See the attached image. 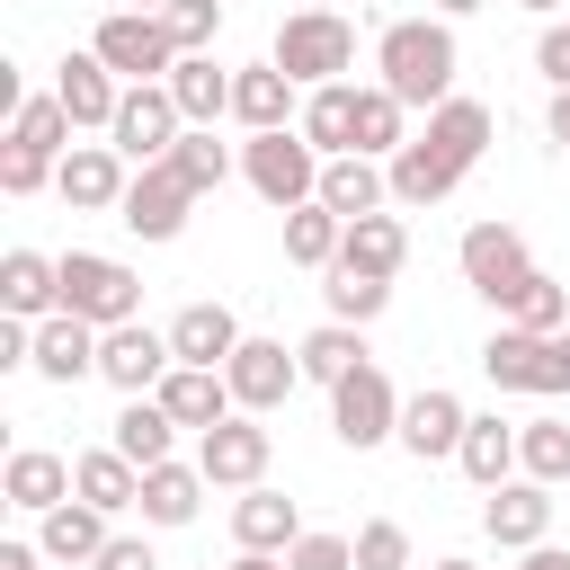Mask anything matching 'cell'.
<instances>
[{
    "mask_svg": "<svg viewBox=\"0 0 570 570\" xmlns=\"http://www.w3.org/2000/svg\"><path fill=\"white\" fill-rule=\"evenodd\" d=\"M454 18H392L383 36H374V80L401 98V107H445L454 98Z\"/></svg>",
    "mask_w": 570,
    "mask_h": 570,
    "instance_id": "6da1fadb",
    "label": "cell"
},
{
    "mask_svg": "<svg viewBox=\"0 0 570 570\" xmlns=\"http://www.w3.org/2000/svg\"><path fill=\"white\" fill-rule=\"evenodd\" d=\"M267 62H276L294 89H330V80H347V71H356V27H347L338 9H294V18L276 27Z\"/></svg>",
    "mask_w": 570,
    "mask_h": 570,
    "instance_id": "7a4b0ae2",
    "label": "cell"
},
{
    "mask_svg": "<svg viewBox=\"0 0 570 570\" xmlns=\"http://www.w3.org/2000/svg\"><path fill=\"white\" fill-rule=\"evenodd\" d=\"M321 151L303 142V125H285V134H249L240 142V178L258 187V205H276V214H294V205H321Z\"/></svg>",
    "mask_w": 570,
    "mask_h": 570,
    "instance_id": "3957f363",
    "label": "cell"
},
{
    "mask_svg": "<svg viewBox=\"0 0 570 570\" xmlns=\"http://www.w3.org/2000/svg\"><path fill=\"white\" fill-rule=\"evenodd\" d=\"M62 312L89 330H125V321H142V276L107 249H62Z\"/></svg>",
    "mask_w": 570,
    "mask_h": 570,
    "instance_id": "277c9868",
    "label": "cell"
},
{
    "mask_svg": "<svg viewBox=\"0 0 570 570\" xmlns=\"http://www.w3.org/2000/svg\"><path fill=\"white\" fill-rule=\"evenodd\" d=\"M454 267H463V285L508 321V303L525 294V276H534V258H525V232L517 223H472L463 232V249H454Z\"/></svg>",
    "mask_w": 570,
    "mask_h": 570,
    "instance_id": "5b68a950",
    "label": "cell"
},
{
    "mask_svg": "<svg viewBox=\"0 0 570 570\" xmlns=\"http://www.w3.org/2000/svg\"><path fill=\"white\" fill-rule=\"evenodd\" d=\"M89 53H98V62H107L125 89H142V80H169V71H178V45H169V27H160V18H142V9H116V18H98Z\"/></svg>",
    "mask_w": 570,
    "mask_h": 570,
    "instance_id": "8992f818",
    "label": "cell"
},
{
    "mask_svg": "<svg viewBox=\"0 0 570 570\" xmlns=\"http://www.w3.org/2000/svg\"><path fill=\"white\" fill-rule=\"evenodd\" d=\"M330 436L338 445H401V392H392V374L383 365H356L338 392H330Z\"/></svg>",
    "mask_w": 570,
    "mask_h": 570,
    "instance_id": "52a82bcc",
    "label": "cell"
},
{
    "mask_svg": "<svg viewBox=\"0 0 570 570\" xmlns=\"http://www.w3.org/2000/svg\"><path fill=\"white\" fill-rule=\"evenodd\" d=\"M481 374L499 383V392H570V365H561V338H534V330H490L481 338Z\"/></svg>",
    "mask_w": 570,
    "mask_h": 570,
    "instance_id": "ba28073f",
    "label": "cell"
},
{
    "mask_svg": "<svg viewBox=\"0 0 570 570\" xmlns=\"http://www.w3.org/2000/svg\"><path fill=\"white\" fill-rule=\"evenodd\" d=\"M169 365H178V347H169V330H151V321H125V330L98 338V383H116L125 401H151V392L169 383Z\"/></svg>",
    "mask_w": 570,
    "mask_h": 570,
    "instance_id": "9c48e42d",
    "label": "cell"
},
{
    "mask_svg": "<svg viewBox=\"0 0 570 570\" xmlns=\"http://www.w3.org/2000/svg\"><path fill=\"white\" fill-rule=\"evenodd\" d=\"M178 134H187V116H178V98H169L160 80L125 89V107H116V125H107V142H116V151H125L134 169L169 160V151H178Z\"/></svg>",
    "mask_w": 570,
    "mask_h": 570,
    "instance_id": "30bf717a",
    "label": "cell"
},
{
    "mask_svg": "<svg viewBox=\"0 0 570 570\" xmlns=\"http://www.w3.org/2000/svg\"><path fill=\"white\" fill-rule=\"evenodd\" d=\"M267 454H276V436H267L249 410H232L223 428L196 436V472H205L214 490H258V481H267Z\"/></svg>",
    "mask_w": 570,
    "mask_h": 570,
    "instance_id": "8fae6325",
    "label": "cell"
},
{
    "mask_svg": "<svg viewBox=\"0 0 570 570\" xmlns=\"http://www.w3.org/2000/svg\"><path fill=\"white\" fill-rule=\"evenodd\" d=\"M187 214H196V187H187L169 160L134 169V187H125V205H116V223H125L134 240H178V232H187Z\"/></svg>",
    "mask_w": 570,
    "mask_h": 570,
    "instance_id": "7c38bea8",
    "label": "cell"
},
{
    "mask_svg": "<svg viewBox=\"0 0 570 570\" xmlns=\"http://www.w3.org/2000/svg\"><path fill=\"white\" fill-rule=\"evenodd\" d=\"M223 383H232V401H240L249 419H267L276 401H294L303 356H294L285 338H240V347H232V365H223Z\"/></svg>",
    "mask_w": 570,
    "mask_h": 570,
    "instance_id": "4fadbf2b",
    "label": "cell"
},
{
    "mask_svg": "<svg viewBox=\"0 0 570 570\" xmlns=\"http://www.w3.org/2000/svg\"><path fill=\"white\" fill-rule=\"evenodd\" d=\"M53 187H62V205H71V214H116V205H125V187H134V160H125L116 142H71V151H62V169H53Z\"/></svg>",
    "mask_w": 570,
    "mask_h": 570,
    "instance_id": "5bb4252c",
    "label": "cell"
},
{
    "mask_svg": "<svg viewBox=\"0 0 570 570\" xmlns=\"http://www.w3.org/2000/svg\"><path fill=\"white\" fill-rule=\"evenodd\" d=\"M463 428H472V410H463L445 383H428V392L401 401V454H410V463H454V454H463Z\"/></svg>",
    "mask_w": 570,
    "mask_h": 570,
    "instance_id": "9a60e30c",
    "label": "cell"
},
{
    "mask_svg": "<svg viewBox=\"0 0 570 570\" xmlns=\"http://www.w3.org/2000/svg\"><path fill=\"white\" fill-rule=\"evenodd\" d=\"M481 534L499 543V552H534V543H552V490L543 481H499L490 499H481Z\"/></svg>",
    "mask_w": 570,
    "mask_h": 570,
    "instance_id": "2e32d148",
    "label": "cell"
},
{
    "mask_svg": "<svg viewBox=\"0 0 570 570\" xmlns=\"http://www.w3.org/2000/svg\"><path fill=\"white\" fill-rule=\"evenodd\" d=\"M53 98H62V116H71L80 134H107V125H116V107H125V80H116L98 53H62Z\"/></svg>",
    "mask_w": 570,
    "mask_h": 570,
    "instance_id": "e0dca14e",
    "label": "cell"
},
{
    "mask_svg": "<svg viewBox=\"0 0 570 570\" xmlns=\"http://www.w3.org/2000/svg\"><path fill=\"white\" fill-rule=\"evenodd\" d=\"M232 125H240V134H285V125H303L294 80H285L276 62H240V71H232Z\"/></svg>",
    "mask_w": 570,
    "mask_h": 570,
    "instance_id": "ac0fdd59",
    "label": "cell"
},
{
    "mask_svg": "<svg viewBox=\"0 0 570 570\" xmlns=\"http://www.w3.org/2000/svg\"><path fill=\"white\" fill-rule=\"evenodd\" d=\"M303 534H312V525H303V508H294L285 490L258 481V490L232 499V543H240V552H294Z\"/></svg>",
    "mask_w": 570,
    "mask_h": 570,
    "instance_id": "d6986e66",
    "label": "cell"
},
{
    "mask_svg": "<svg viewBox=\"0 0 570 570\" xmlns=\"http://www.w3.org/2000/svg\"><path fill=\"white\" fill-rule=\"evenodd\" d=\"M383 169H392V205H445V196L472 178V169H463V160H445L428 134H410V142H401Z\"/></svg>",
    "mask_w": 570,
    "mask_h": 570,
    "instance_id": "ffe728a7",
    "label": "cell"
},
{
    "mask_svg": "<svg viewBox=\"0 0 570 570\" xmlns=\"http://www.w3.org/2000/svg\"><path fill=\"white\" fill-rule=\"evenodd\" d=\"M0 312H9V321H53V312H62V258L9 249V258H0Z\"/></svg>",
    "mask_w": 570,
    "mask_h": 570,
    "instance_id": "44dd1931",
    "label": "cell"
},
{
    "mask_svg": "<svg viewBox=\"0 0 570 570\" xmlns=\"http://www.w3.org/2000/svg\"><path fill=\"white\" fill-rule=\"evenodd\" d=\"M0 490H9V508H27V517H53L62 499H80V481H71V463H62L53 445H18L9 472H0Z\"/></svg>",
    "mask_w": 570,
    "mask_h": 570,
    "instance_id": "7402d4cb",
    "label": "cell"
},
{
    "mask_svg": "<svg viewBox=\"0 0 570 570\" xmlns=\"http://www.w3.org/2000/svg\"><path fill=\"white\" fill-rule=\"evenodd\" d=\"M401 258H410V223L401 214H356L347 223V240H338V276H401Z\"/></svg>",
    "mask_w": 570,
    "mask_h": 570,
    "instance_id": "603a6c76",
    "label": "cell"
},
{
    "mask_svg": "<svg viewBox=\"0 0 570 570\" xmlns=\"http://www.w3.org/2000/svg\"><path fill=\"white\" fill-rule=\"evenodd\" d=\"M151 401H160L178 428H196V436H205V428H223V419L240 410V401H232V383H223L214 365H169V383H160Z\"/></svg>",
    "mask_w": 570,
    "mask_h": 570,
    "instance_id": "cb8c5ba5",
    "label": "cell"
},
{
    "mask_svg": "<svg viewBox=\"0 0 570 570\" xmlns=\"http://www.w3.org/2000/svg\"><path fill=\"white\" fill-rule=\"evenodd\" d=\"M321 205H330L338 223L383 214V205H392V169H383V160H365V151H338V160L321 169Z\"/></svg>",
    "mask_w": 570,
    "mask_h": 570,
    "instance_id": "d4e9b609",
    "label": "cell"
},
{
    "mask_svg": "<svg viewBox=\"0 0 570 570\" xmlns=\"http://www.w3.org/2000/svg\"><path fill=\"white\" fill-rule=\"evenodd\" d=\"M240 338H249V330L232 321V303H187V312L169 321V347H178V365H214V374H223Z\"/></svg>",
    "mask_w": 570,
    "mask_h": 570,
    "instance_id": "484cf974",
    "label": "cell"
},
{
    "mask_svg": "<svg viewBox=\"0 0 570 570\" xmlns=\"http://www.w3.org/2000/svg\"><path fill=\"white\" fill-rule=\"evenodd\" d=\"M98 338H107V330H89V321H71V312L36 321V374H45V383H80V374H98Z\"/></svg>",
    "mask_w": 570,
    "mask_h": 570,
    "instance_id": "4316f807",
    "label": "cell"
},
{
    "mask_svg": "<svg viewBox=\"0 0 570 570\" xmlns=\"http://www.w3.org/2000/svg\"><path fill=\"white\" fill-rule=\"evenodd\" d=\"M294 356H303V383H321V392H338L356 365H374V356H365V330H347V321L303 330V338H294Z\"/></svg>",
    "mask_w": 570,
    "mask_h": 570,
    "instance_id": "83f0119b",
    "label": "cell"
},
{
    "mask_svg": "<svg viewBox=\"0 0 570 570\" xmlns=\"http://www.w3.org/2000/svg\"><path fill=\"white\" fill-rule=\"evenodd\" d=\"M36 543H45V561H98L116 534H107V508H89V499H62L53 517H36Z\"/></svg>",
    "mask_w": 570,
    "mask_h": 570,
    "instance_id": "f1b7e54d",
    "label": "cell"
},
{
    "mask_svg": "<svg viewBox=\"0 0 570 570\" xmlns=\"http://www.w3.org/2000/svg\"><path fill=\"white\" fill-rule=\"evenodd\" d=\"M160 89L178 98V116H187V125H214V116H232V71H223L214 53H178V71H169Z\"/></svg>",
    "mask_w": 570,
    "mask_h": 570,
    "instance_id": "f546056e",
    "label": "cell"
},
{
    "mask_svg": "<svg viewBox=\"0 0 570 570\" xmlns=\"http://www.w3.org/2000/svg\"><path fill=\"white\" fill-rule=\"evenodd\" d=\"M303 142L321 160L356 151V80H330V89H303Z\"/></svg>",
    "mask_w": 570,
    "mask_h": 570,
    "instance_id": "4dcf8cb0",
    "label": "cell"
},
{
    "mask_svg": "<svg viewBox=\"0 0 570 570\" xmlns=\"http://www.w3.org/2000/svg\"><path fill=\"white\" fill-rule=\"evenodd\" d=\"M463 481H481V490H499V481H517V428L499 419V410H472V428H463Z\"/></svg>",
    "mask_w": 570,
    "mask_h": 570,
    "instance_id": "1f68e13d",
    "label": "cell"
},
{
    "mask_svg": "<svg viewBox=\"0 0 570 570\" xmlns=\"http://www.w3.org/2000/svg\"><path fill=\"white\" fill-rule=\"evenodd\" d=\"M71 481H80V499H89V508H107V517L142 508V472H134L116 445H89V454H71Z\"/></svg>",
    "mask_w": 570,
    "mask_h": 570,
    "instance_id": "d6a6232c",
    "label": "cell"
},
{
    "mask_svg": "<svg viewBox=\"0 0 570 570\" xmlns=\"http://www.w3.org/2000/svg\"><path fill=\"white\" fill-rule=\"evenodd\" d=\"M205 472L196 463H151L142 472V525H196V508H205Z\"/></svg>",
    "mask_w": 570,
    "mask_h": 570,
    "instance_id": "836d02e7",
    "label": "cell"
},
{
    "mask_svg": "<svg viewBox=\"0 0 570 570\" xmlns=\"http://www.w3.org/2000/svg\"><path fill=\"white\" fill-rule=\"evenodd\" d=\"M490 134H499V116H490L481 98H463V89H454V98H445V107L428 116V142H436L445 160H463V169H472V160L490 151Z\"/></svg>",
    "mask_w": 570,
    "mask_h": 570,
    "instance_id": "e575fe53",
    "label": "cell"
},
{
    "mask_svg": "<svg viewBox=\"0 0 570 570\" xmlns=\"http://www.w3.org/2000/svg\"><path fill=\"white\" fill-rule=\"evenodd\" d=\"M134 472H151V463H169V445H178V419L160 410V401H125L116 410V436H107Z\"/></svg>",
    "mask_w": 570,
    "mask_h": 570,
    "instance_id": "d590c367",
    "label": "cell"
},
{
    "mask_svg": "<svg viewBox=\"0 0 570 570\" xmlns=\"http://www.w3.org/2000/svg\"><path fill=\"white\" fill-rule=\"evenodd\" d=\"M71 134H80V125L62 116V98H53V89H45V98H27V107L9 116V151H36V160H53V169H62Z\"/></svg>",
    "mask_w": 570,
    "mask_h": 570,
    "instance_id": "8d00e7d4",
    "label": "cell"
},
{
    "mask_svg": "<svg viewBox=\"0 0 570 570\" xmlns=\"http://www.w3.org/2000/svg\"><path fill=\"white\" fill-rule=\"evenodd\" d=\"M401 142H410V107H401L383 80L356 89V151H365V160H392Z\"/></svg>",
    "mask_w": 570,
    "mask_h": 570,
    "instance_id": "74e56055",
    "label": "cell"
},
{
    "mask_svg": "<svg viewBox=\"0 0 570 570\" xmlns=\"http://www.w3.org/2000/svg\"><path fill=\"white\" fill-rule=\"evenodd\" d=\"M338 240H347V223H338L330 205H294V214H285V258H294V267H321V276H330V267H338Z\"/></svg>",
    "mask_w": 570,
    "mask_h": 570,
    "instance_id": "f35d334b",
    "label": "cell"
},
{
    "mask_svg": "<svg viewBox=\"0 0 570 570\" xmlns=\"http://www.w3.org/2000/svg\"><path fill=\"white\" fill-rule=\"evenodd\" d=\"M517 472L543 481V490H561L570 481V419H525L517 428Z\"/></svg>",
    "mask_w": 570,
    "mask_h": 570,
    "instance_id": "ab89813d",
    "label": "cell"
},
{
    "mask_svg": "<svg viewBox=\"0 0 570 570\" xmlns=\"http://www.w3.org/2000/svg\"><path fill=\"white\" fill-rule=\"evenodd\" d=\"M508 330H534V338H561V330H570V285L534 267V276H525V294L508 303Z\"/></svg>",
    "mask_w": 570,
    "mask_h": 570,
    "instance_id": "60d3db41",
    "label": "cell"
},
{
    "mask_svg": "<svg viewBox=\"0 0 570 570\" xmlns=\"http://www.w3.org/2000/svg\"><path fill=\"white\" fill-rule=\"evenodd\" d=\"M169 169H178L196 196H214V187L232 178V142H214V125H187V134H178V151H169Z\"/></svg>",
    "mask_w": 570,
    "mask_h": 570,
    "instance_id": "b9f144b4",
    "label": "cell"
},
{
    "mask_svg": "<svg viewBox=\"0 0 570 570\" xmlns=\"http://www.w3.org/2000/svg\"><path fill=\"white\" fill-rule=\"evenodd\" d=\"M321 294H330V321H347V330L383 321V303H392V285H383V276H338V267H330V285H321Z\"/></svg>",
    "mask_w": 570,
    "mask_h": 570,
    "instance_id": "7bdbcfd3",
    "label": "cell"
},
{
    "mask_svg": "<svg viewBox=\"0 0 570 570\" xmlns=\"http://www.w3.org/2000/svg\"><path fill=\"white\" fill-rule=\"evenodd\" d=\"M160 27H169L178 53H214V36H223V0H169Z\"/></svg>",
    "mask_w": 570,
    "mask_h": 570,
    "instance_id": "ee69618b",
    "label": "cell"
},
{
    "mask_svg": "<svg viewBox=\"0 0 570 570\" xmlns=\"http://www.w3.org/2000/svg\"><path fill=\"white\" fill-rule=\"evenodd\" d=\"M356 570H410V525H401V517L356 525Z\"/></svg>",
    "mask_w": 570,
    "mask_h": 570,
    "instance_id": "f6af8a7d",
    "label": "cell"
},
{
    "mask_svg": "<svg viewBox=\"0 0 570 570\" xmlns=\"http://www.w3.org/2000/svg\"><path fill=\"white\" fill-rule=\"evenodd\" d=\"M285 570H356V534H303L294 552H285Z\"/></svg>",
    "mask_w": 570,
    "mask_h": 570,
    "instance_id": "bcb514c9",
    "label": "cell"
},
{
    "mask_svg": "<svg viewBox=\"0 0 570 570\" xmlns=\"http://www.w3.org/2000/svg\"><path fill=\"white\" fill-rule=\"evenodd\" d=\"M534 71H543L552 89H570V18H552V27L534 36Z\"/></svg>",
    "mask_w": 570,
    "mask_h": 570,
    "instance_id": "7dc6e473",
    "label": "cell"
},
{
    "mask_svg": "<svg viewBox=\"0 0 570 570\" xmlns=\"http://www.w3.org/2000/svg\"><path fill=\"white\" fill-rule=\"evenodd\" d=\"M45 178H53V160H36V151H9V142H0V187H9V196H36Z\"/></svg>",
    "mask_w": 570,
    "mask_h": 570,
    "instance_id": "c3c4849f",
    "label": "cell"
},
{
    "mask_svg": "<svg viewBox=\"0 0 570 570\" xmlns=\"http://www.w3.org/2000/svg\"><path fill=\"white\" fill-rule=\"evenodd\" d=\"M89 570H160V552H151L142 534H116V543H107V552H98Z\"/></svg>",
    "mask_w": 570,
    "mask_h": 570,
    "instance_id": "681fc988",
    "label": "cell"
},
{
    "mask_svg": "<svg viewBox=\"0 0 570 570\" xmlns=\"http://www.w3.org/2000/svg\"><path fill=\"white\" fill-rule=\"evenodd\" d=\"M36 561H45V543H27V534H9V543H0V570H36Z\"/></svg>",
    "mask_w": 570,
    "mask_h": 570,
    "instance_id": "f907efd6",
    "label": "cell"
},
{
    "mask_svg": "<svg viewBox=\"0 0 570 570\" xmlns=\"http://www.w3.org/2000/svg\"><path fill=\"white\" fill-rule=\"evenodd\" d=\"M517 570H570V552L561 543H534V552H517Z\"/></svg>",
    "mask_w": 570,
    "mask_h": 570,
    "instance_id": "816d5d0a",
    "label": "cell"
},
{
    "mask_svg": "<svg viewBox=\"0 0 570 570\" xmlns=\"http://www.w3.org/2000/svg\"><path fill=\"white\" fill-rule=\"evenodd\" d=\"M543 125H552V142L570 151V89H552V116H543Z\"/></svg>",
    "mask_w": 570,
    "mask_h": 570,
    "instance_id": "f5cc1de1",
    "label": "cell"
},
{
    "mask_svg": "<svg viewBox=\"0 0 570 570\" xmlns=\"http://www.w3.org/2000/svg\"><path fill=\"white\" fill-rule=\"evenodd\" d=\"M436 18H472V9H490V0H428Z\"/></svg>",
    "mask_w": 570,
    "mask_h": 570,
    "instance_id": "db71d44e",
    "label": "cell"
},
{
    "mask_svg": "<svg viewBox=\"0 0 570 570\" xmlns=\"http://www.w3.org/2000/svg\"><path fill=\"white\" fill-rule=\"evenodd\" d=\"M232 570H285V552H240Z\"/></svg>",
    "mask_w": 570,
    "mask_h": 570,
    "instance_id": "11a10c76",
    "label": "cell"
},
{
    "mask_svg": "<svg viewBox=\"0 0 570 570\" xmlns=\"http://www.w3.org/2000/svg\"><path fill=\"white\" fill-rule=\"evenodd\" d=\"M436 570H481V561H463V552H445V561H436Z\"/></svg>",
    "mask_w": 570,
    "mask_h": 570,
    "instance_id": "9f6ffc18",
    "label": "cell"
},
{
    "mask_svg": "<svg viewBox=\"0 0 570 570\" xmlns=\"http://www.w3.org/2000/svg\"><path fill=\"white\" fill-rule=\"evenodd\" d=\"M517 9H543V18H552V9H570V0H517Z\"/></svg>",
    "mask_w": 570,
    "mask_h": 570,
    "instance_id": "6f0895ef",
    "label": "cell"
},
{
    "mask_svg": "<svg viewBox=\"0 0 570 570\" xmlns=\"http://www.w3.org/2000/svg\"><path fill=\"white\" fill-rule=\"evenodd\" d=\"M125 9H142V18H160V9H169V0H125Z\"/></svg>",
    "mask_w": 570,
    "mask_h": 570,
    "instance_id": "680465c9",
    "label": "cell"
},
{
    "mask_svg": "<svg viewBox=\"0 0 570 570\" xmlns=\"http://www.w3.org/2000/svg\"><path fill=\"white\" fill-rule=\"evenodd\" d=\"M303 9H338V0H303Z\"/></svg>",
    "mask_w": 570,
    "mask_h": 570,
    "instance_id": "91938a15",
    "label": "cell"
},
{
    "mask_svg": "<svg viewBox=\"0 0 570 570\" xmlns=\"http://www.w3.org/2000/svg\"><path fill=\"white\" fill-rule=\"evenodd\" d=\"M561 365H570V330H561Z\"/></svg>",
    "mask_w": 570,
    "mask_h": 570,
    "instance_id": "94428289",
    "label": "cell"
}]
</instances>
